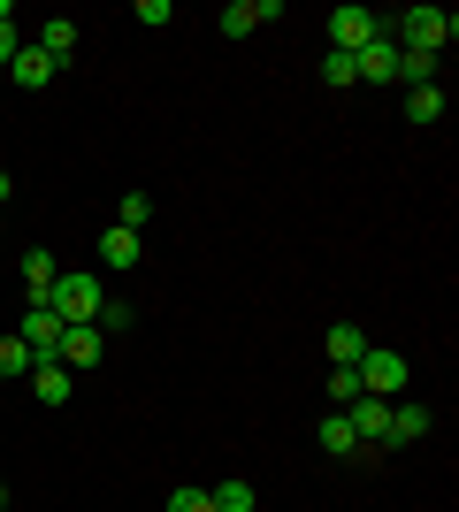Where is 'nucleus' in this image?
Here are the masks:
<instances>
[{"label":"nucleus","mask_w":459,"mask_h":512,"mask_svg":"<svg viewBox=\"0 0 459 512\" xmlns=\"http://www.w3.org/2000/svg\"><path fill=\"white\" fill-rule=\"evenodd\" d=\"M54 276H62V260L46 253V245H31V253H23V283H31V299H46V291H54Z\"/></svg>","instance_id":"f8f14e48"},{"label":"nucleus","mask_w":459,"mask_h":512,"mask_svg":"<svg viewBox=\"0 0 459 512\" xmlns=\"http://www.w3.org/2000/svg\"><path fill=\"white\" fill-rule=\"evenodd\" d=\"M100 352H108V337H100V329H62V344H54V360L69 367V375H85V367H100Z\"/></svg>","instance_id":"6e6552de"},{"label":"nucleus","mask_w":459,"mask_h":512,"mask_svg":"<svg viewBox=\"0 0 459 512\" xmlns=\"http://www.w3.org/2000/svg\"><path fill=\"white\" fill-rule=\"evenodd\" d=\"M169 512H215V497L207 490H169Z\"/></svg>","instance_id":"393cba45"},{"label":"nucleus","mask_w":459,"mask_h":512,"mask_svg":"<svg viewBox=\"0 0 459 512\" xmlns=\"http://www.w3.org/2000/svg\"><path fill=\"white\" fill-rule=\"evenodd\" d=\"M16 62V23H0V69Z\"/></svg>","instance_id":"bb28decb"},{"label":"nucleus","mask_w":459,"mask_h":512,"mask_svg":"<svg viewBox=\"0 0 459 512\" xmlns=\"http://www.w3.org/2000/svg\"><path fill=\"white\" fill-rule=\"evenodd\" d=\"M322 77L329 85H360V77H352V54H322Z\"/></svg>","instance_id":"a878e982"},{"label":"nucleus","mask_w":459,"mask_h":512,"mask_svg":"<svg viewBox=\"0 0 459 512\" xmlns=\"http://www.w3.org/2000/svg\"><path fill=\"white\" fill-rule=\"evenodd\" d=\"M322 398H329V406H337V413H345L352 398H360V375H352V367H329V383H322Z\"/></svg>","instance_id":"6ab92c4d"},{"label":"nucleus","mask_w":459,"mask_h":512,"mask_svg":"<svg viewBox=\"0 0 459 512\" xmlns=\"http://www.w3.org/2000/svg\"><path fill=\"white\" fill-rule=\"evenodd\" d=\"M352 77H368V85H391V77H398V46H391V39H368L360 54H352Z\"/></svg>","instance_id":"9d476101"},{"label":"nucleus","mask_w":459,"mask_h":512,"mask_svg":"<svg viewBox=\"0 0 459 512\" xmlns=\"http://www.w3.org/2000/svg\"><path fill=\"white\" fill-rule=\"evenodd\" d=\"M100 260L108 268H138V230H108L100 237Z\"/></svg>","instance_id":"f3484780"},{"label":"nucleus","mask_w":459,"mask_h":512,"mask_svg":"<svg viewBox=\"0 0 459 512\" xmlns=\"http://www.w3.org/2000/svg\"><path fill=\"white\" fill-rule=\"evenodd\" d=\"M345 421H352V436H360V451H383V436H391V398H352L345 406Z\"/></svg>","instance_id":"39448f33"},{"label":"nucleus","mask_w":459,"mask_h":512,"mask_svg":"<svg viewBox=\"0 0 459 512\" xmlns=\"http://www.w3.org/2000/svg\"><path fill=\"white\" fill-rule=\"evenodd\" d=\"M8 69H16V85H54V62H46L39 46H16V62H8Z\"/></svg>","instance_id":"2eb2a0df"},{"label":"nucleus","mask_w":459,"mask_h":512,"mask_svg":"<svg viewBox=\"0 0 459 512\" xmlns=\"http://www.w3.org/2000/svg\"><path fill=\"white\" fill-rule=\"evenodd\" d=\"M39 306H54V314H62V329H85V321H100L108 291H100V276H92V268H62V276H54V291H46Z\"/></svg>","instance_id":"f03ea898"},{"label":"nucleus","mask_w":459,"mask_h":512,"mask_svg":"<svg viewBox=\"0 0 459 512\" xmlns=\"http://www.w3.org/2000/svg\"><path fill=\"white\" fill-rule=\"evenodd\" d=\"M8 192H16V176H8V169H0V199H8Z\"/></svg>","instance_id":"cd10ccee"},{"label":"nucleus","mask_w":459,"mask_h":512,"mask_svg":"<svg viewBox=\"0 0 459 512\" xmlns=\"http://www.w3.org/2000/svg\"><path fill=\"white\" fill-rule=\"evenodd\" d=\"M352 375H360V390H368V398H391V390H406V360H398L391 344H368V352L352 360Z\"/></svg>","instance_id":"7ed1b4c3"},{"label":"nucleus","mask_w":459,"mask_h":512,"mask_svg":"<svg viewBox=\"0 0 459 512\" xmlns=\"http://www.w3.org/2000/svg\"><path fill=\"white\" fill-rule=\"evenodd\" d=\"M131 306H123V299H108V306H100V321H92V329H100V337H108V329H131Z\"/></svg>","instance_id":"b1692460"},{"label":"nucleus","mask_w":459,"mask_h":512,"mask_svg":"<svg viewBox=\"0 0 459 512\" xmlns=\"http://www.w3.org/2000/svg\"><path fill=\"white\" fill-rule=\"evenodd\" d=\"M429 436V406H391V436L383 444H421Z\"/></svg>","instance_id":"ddd939ff"},{"label":"nucleus","mask_w":459,"mask_h":512,"mask_svg":"<svg viewBox=\"0 0 459 512\" xmlns=\"http://www.w3.org/2000/svg\"><path fill=\"white\" fill-rule=\"evenodd\" d=\"M0 512H8V482H0Z\"/></svg>","instance_id":"c85d7f7f"},{"label":"nucleus","mask_w":459,"mask_h":512,"mask_svg":"<svg viewBox=\"0 0 459 512\" xmlns=\"http://www.w3.org/2000/svg\"><path fill=\"white\" fill-rule=\"evenodd\" d=\"M322 451H345V459L360 451V436H352V421H345V413H329V421H322Z\"/></svg>","instance_id":"412c9836"},{"label":"nucleus","mask_w":459,"mask_h":512,"mask_svg":"<svg viewBox=\"0 0 459 512\" xmlns=\"http://www.w3.org/2000/svg\"><path fill=\"white\" fill-rule=\"evenodd\" d=\"M39 54L62 69L69 54H77V23H69V16H46V23H39Z\"/></svg>","instance_id":"9b49d317"},{"label":"nucleus","mask_w":459,"mask_h":512,"mask_svg":"<svg viewBox=\"0 0 459 512\" xmlns=\"http://www.w3.org/2000/svg\"><path fill=\"white\" fill-rule=\"evenodd\" d=\"M368 39H383V16H368V8H329V54H360Z\"/></svg>","instance_id":"20e7f679"},{"label":"nucleus","mask_w":459,"mask_h":512,"mask_svg":"<svg viewBox=\"0 0 459 512\" xmlns=\"http://www.w3.org/2000/svg\"><path fill=\"white\" fill-rule=\"evenodd\" d=\"M444 115V85H414L406 92V123H437Z\"/></svg>","instance_id":"dca6fc26"},{"label":"nucleus","mask_w":459,"mask_h":512,"mask_svg":"<svg viewBox=\"0 0 459 512\" xmlns=\"http://www.w3.org/2000/svg\"><path fill=\"white\" fill-rule=\"evenodd\" d=\"M383 39H391L398 54H444V46L459 39V16L452 8H406L398 23H383Z\"/></svg>","instance_id":"f257e3e1"},{"label":"nucleus","mask_w":459,"mask_h":512,"mask_svg":"<svg viewBox=\"0 0 459 512\" xmlns=\"http://www.w3.org/2000/svg\"><path fill=\"white\" fill-rule=\"evenodd\" d=\"M0 375H8V383L31 375V344H23V337H0Z\"/></svg>","instance_id":"4be33fe9"},{"label":"nucleus","mask_w":459,"mask_h":512,"mask_svg":"<svg viewBox=\"0 0 459 512\" xmlns=\"http://www.w3.org/2000/svg\"><path fill=\"white\" fill-rule=\"evenodd\" d=\"M207 497H215V512H261L253 482H222V490H207Z\"/></svg>","instance_id":"a211bd4d"},{"label":"nucleus","mask_w":459,"mask_h":512,"mask_svg":"<svg viewBox=\"0 0 459 512\" xmlns=\"http://www.w3.org/2000/svg\"><path fill=\"white\" fill-rule=\"evenodd\" d=\"M146 214H153L146 192H123V199H115V230H146Z\"/></svg>","instance_id":"aec40b11"},{"label":"nucleus","mask_w":459,"mask_h":512,"mask_svg":"<svg viewBox=\"0 0 459 512\" xmlns=\"http://www.w3.org/2000/svg\"><path fill=\"white\" fill-rule=\"evenodd\" d=\"M276 16H284L276 0H230V8L215 16V31H222V39H253V31H261V23H276Z\"/></svg>","instance_id":"0eeeda50"},{"label":"nucleus","mask_w":459,"mask_h":512,"mask_svg":"<svg viewBox=\"0 0 459 512\" xmlns=\"http://www.w3.org/2000/svg\"><path fill=\"white\" fill-rule=\"evenodd\" d=\"M23 383H31V398H39V406H69L77 375H69L62 360H31V375H23Z\"/></svg>","instance_id":"1a4fd4ad"},{"label":"nucleus","mask_w":459,"mask_h":512,"mask_svg":"<svg viewBox=\"0 0 459 512\" xmlns=\"http://www.w3.org/2000/svg\"><path fill=\"white\" fill-rule=\"evenodd\" d=\"M360 352H368V337H360L352 321H337V329H329V367H352Z\"/></svg>","instance_id":"4468645a"},{"label":"nucleus","mask_w":459,"mask_h":512,"mask_svg":"<svg viewBox=\"0 0 459 512\" xmlns=\"http://www.w3.org/2000/svg\"><path fill=\"white\" fill-rule=\"evenodd\" d=\"M398 77L406 85H437V54H398Z\"/></svg>","instance_id":"5701e85b"},{"label":"nucleus","mask_w":459,"mask_h":512,"mask_svg":"<svg viewBox=\"0 0 459 512\" xmlns=\"http://www.w3.org/2000/svg\"><path fill=\"white\" fill-rule=\"evenodd\" d=\"M16 337L31 344V360H54V344H62V314H54V306H23V321H16Z\"/></svg>","instance_id":"423d86ee"}]
</instances>
